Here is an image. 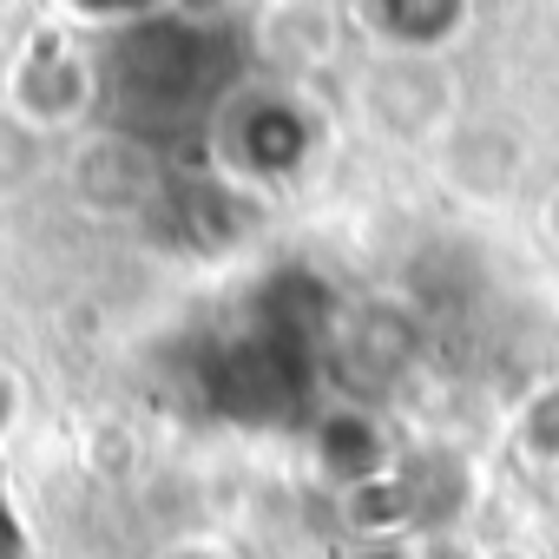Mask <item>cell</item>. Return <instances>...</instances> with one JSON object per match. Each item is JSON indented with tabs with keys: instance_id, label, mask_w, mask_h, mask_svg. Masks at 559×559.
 <instances>
[{
	"instance_id": "1",
	"label": "cell",
	"mask_w": 559,
	"mask_h": 559,
	"mask_svg": "<svg viewBox=\"0 0 559 559\" xmlns=\"http://www.w3.org/2000/svg\"><path fill=\"white\" fill-rule=\"evenodd\" d=\"M204 34L185 21H145L112 47V106L126 119H178L204 73Z\"/></svg>"
},
{
	"instance_id": "2",
	"label": "cell",
	"mask_w": 559,
	"mask_h": 559,
	"mask_svg": "<svg viewBox=\"0 0 559 559\" xmlns=\"http://www.w3.org/2000/svg\"><path fill=\"white\" fill-rule=\"evenodd\" d=\"M230 145H237V165L243 171H257V178H290L304 165V152H310V126L284 99H250L237 112V139Z\"/></svg>"
},
{
	"instance_id": "3",
	"label": "cell",
	"mask_w": 559,
	"mask_h": 559,
	"mask_svg": "<svg viewBox=\"0 0 559 559\" xmlns=\"http://www.w3.org/2000/svg\"><path fill=\"white\" fill-rule=\"evenodd\" d=\"M317 454H323V467H330L336 480H349V493L369 487V480H389V441H382V428H376L369 415H356V408H343V415L323 421Z\"/></svg>"
},
{
	"instance_id": "4",
	"label": "cell",
	"mask_w": 559,
	"mask_h": 559,
	"mask_svg": "<svg viewBox=\"0 0 559 559\" xmlns=\"http://www.w3.org/2000/svg\"><path fill=\"white\" fill-rule=\"evenodd\" d=\"M86 93H93V80H86V67H80L73 53L40 47V53L21 67V106L40 112V119H73V112L86 106Z\"/></svg>"
},
{
	"instance_id": "5",
	"label": "cell",
	"mask_w": 559,
	"mask_h": 559,
	"mask_svg": "<svg viewBox=\"0 0 559 559\" xmlns=\"http://www.w3.org/2000/svg\"><path fill=\"white\" fill-rule=\"evenodd\" d=\"M461 14H467V0H376V27L395 47H415V53L441 47L461 27Z\"/></svg>"
},
{
	"instance_id": "6",
	"label": "cell",
	"mask_w": 559,
	"mask_h": 559,
	"mask_svg": "<svg viewBox=\"0 0 559 559\" xmlns=\"http://www.w3.org/2000/svg\"><path fill=\"white\" fill-rule=\"evenodd\" d=\"M526 441H533V454H546V461L559 467V389H546V395L526 408Z\"/></svg>"
},
{
	"instance_id": "7",
	"label": "cell",
	"mask_w": 559,
	"mask_h": 559,
	"mask_svg": "<svg viewBox=\"0 0 559 559\" xmlns=\"http://www.w3.org/2000/svg\"><path fill=\"white\" fill-rule=\"evenodd\" d=\"M93 8H126V0H93Z\"/></svg>"
},
{
	"instance_id": "8",
	"label": "cell",
	"mask_w": 559,
	"mask_h": 559,
	"mask_svg": "<svg viewBox=\"0 0 559 559\" xmlns=\"http://www.w3.org/2000/svg\"><path fill=\"white\" fill-rule=\"evenodd\" d=\"M369 559H395V552H369Z\"/></svg>"
}]
</instances>
